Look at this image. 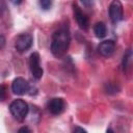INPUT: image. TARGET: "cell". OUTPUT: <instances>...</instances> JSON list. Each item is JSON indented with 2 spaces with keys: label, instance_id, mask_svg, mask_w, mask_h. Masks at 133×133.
Masks as SVG:
<instances>
[{
  "label": "cell",
  "instance_id": "1",
  "mask_svg": "<svg viewBox=\"0 0 133 133\" xmlns=\"http://www.w3.org/2000/svg\"><path fill=\"white\" fill-rule=\"evenodd\" d=\"M71 43V34L66 27H61L54 31L51 42V52L57 57L61 58L68 52Z\"/></svg>",
  "mask_w": 133,
  "mask_h": 133
},
{
  "label": "cell",
  "instance_id": "2",
  "mask_svg": "<svg viewBox=\"0 0 133 133\" xmlns=\"http://www.w3.org/2000/svg\"><path fill=\"white\" fill-rule=\"evenodd\" d=\"M9 111H10L11 115L17 121L22 122L25 119V117L27 116V113L29 111L28 104L22 99L14 100L9 105Z\"/></svg>",
  "mask_w": 133,
  "mask_h": 133
},
{
  "label": "cell",
  "instance_id": "3",
  "mask_svg": "<svg viewBox=\"0 0 133 133\" xmlns=\"http://www.w3.org/2000/svg\"><path fill=\"white\" fill-rule=\"evenodd\" d=\"M33 43V37L29 33H21L17 36L16 42H15V47L18 52L23 53L26 52L30 47L32 46Z\"/></svg>",
  "mask_w": 133,
  "mask_h": 133
},
{
  "label": "cell",
  "instance_id": "4",
  "mask_svg": "<svg viewBox=\"0 0 133 133\" xmlns=\"http://www.w3.org/2000/svg\"><path fill=\"white\" fill-rule=\"evenodd\" d=\"M29 68L31 71L32 76L35 79H41L43 76V69L39 64V54L37 52H33L31 53V55L29 56Z\"/></svg>",
  "mask_w": 133,
  "mask_h": 133
},
{
  "label": "cell",
  "instance_id": "5",
  "mask_svg": "<svg viewBox=\"0 0 133 133\" xmlns=\"http://www.w3.org/2000/svg\"><path fill=\"white\" fill-rule=\"evenodd\" d=\"M108 12H109V17L112 23H117L123 19L124 16V9H123V5L119 1L114 0L110 3L109 8H108Z\"/></svg>",
  "mask_w": 133,
  "mask_h": 133
},
{
  "label": "cell",
  "instance_id": "6",
  "mask_svg": "<svg viewBox=\"0 0 133 133\" xmlns=\"http://www.w3.org/2000/svg\"><path fill=\"white\" fill-rule=\"evenodd\" d=\"M73 11H74V16H75V19L79 27L81 29L86 30L89 27V21H88L87 16L81 10V8L78 6L77 3H73Z\"/></svg>",
  "mask_w": 133,
  "mask_h": 133
},
{
  "label": "cell",
  "instance_id": "7",
  "mask_svg": "<svg viewBox=\"0 0 133 133\" xmlns=\"http://www.w3.org/2000/svg\"><path fill=\"white\" fill-rule=\"evenodd\" d=\"M11 89L16 95H24L29 90V83L26 79L18 77L12 81Z\"/></svg>",
  "mask_w": 133,
  "mask_h": 133
},
{
  "label": "cell",
  "instance_id": "8",
  "mask_svg": "<svg viewBox=\"0 0 133 133\" xmlns=\"http://www.w3.org/2000/svg\"><path fill=\"white\" fill-rule=\"evenodd\" d=\"M114 50H115V43L112 39L103 41L98 46V52H99V54L102 55V56H104V57L111 56L113 54Z\"/></svg>",
  "mask_w": 133,
  "mask_h": 133
},
{
  "label": "cell",
  "instance_id": "9",
  "mask_svg": "<svg viewBox=\"0 0 133 133\" xmlns=\"http://www.w3.org/2000/svg\"><path fill=\"white\" fill-rule=\"evenodd\" d=\"M47 107H48V110L52 114L57 115V114H60L64 110L65 103H64L63 99H61V98H54V99H51L48 102Z\"/></svg>",
  "mask_w": 133,
  "mask_h": 133
},
{
  "label": "cell",
  "instance_id": "10",
  "mask_svg": "<svg viewBox=\"0 0 133 133\" xmlns=\"http://www.w3.org/2000/svg\"><path fill=\"white\" fill-rule=\"evenodd\" d=\"M94 32H95L96 36L99 37V38L105 37L106 34H107L106 25H105L103 22H98V23H96L95 26H94Z\"/></svg>",
  "mask_w": 133,
  "mask_h": 133
},
{
  "label": "cell",
  "instance_id": "11",
  "mask_svg": "<svg viewBox=\"0 0 133 133\" xmlns=\"http://www.w3.org/2000/svg\"><path fill=\"white\" fill-rule=\"evenodd\" d=\"M131 60H132V51H131V49H128L126 51V53L124 54L123 61H122V66H123L124 72L128 71V69L130 66V63H131Z\"/></svg>",
  "mask_w": 133,
  "mask_h": 133
},
{
  "label": "cell",
  "instance_id": "12",
  "mask_svg": "<svg viewBox=\"0 0 133 133\" xmlns=\"http://www.w3.org/2000/svg\"><path fill=\"white\" fill-rule=\"evenodd\" d=\"M104 89H105L106 94H108V95H115V94H117L119 91L118 85L115 84V83H111V82L110 83H106L105 86H104Z\"/></svg>",
  "mask_w": 133,
  "mask_h": 133
},
{
  "label": "cell",
  "instance_id": "13",
  "mask_svg": "<svg viewBox=\"0 0 133 133\" xmlns=\"http://www.w3.org/2000/svg\"><path fill=\"white\" fill-rule=\"evenodd\" d=\"M38 3H39V6L44 10H48L52 6V1H50V0H41Z\"/></svg>",
  "mask_w": 133,
  "mask_h": 133
},
{
  "label": "cell",
  "instance_id": "14",
  "mask_svg": "<svg viewBox=\"0 0 133 133\" xmlns=\"http://www.w3.org/2000/svg\"><path fill=\"white\" fill-rule=\"evenodd\" d=\"M6 95H7L6 85L1 84V85H0V101H4V100L6 99Z\"/></svg>",
  "mask_w": 133,
  "mask_h": 133
},
{
  "label": "cell",
  "instance_id": "15",
  "mask_svg": "<svg viewBox=\"0 0 133 133\" xmlns=\"http://www.w3.org/2000/svg\"><path fill=\"white\" fill-rule=\"evenodd\" d=\"M17 133H30V130H29V128H28V127L24 126V127H21V128L18 130V132H17Z\"/></svg>",
  "mask_w": 133,
  "mask_h": 133
},
{
  "label": "cell",
  "instance_id": "16",
  "mask_svg": "<svg viewBox=\"0 0 133 133\" xmlns=\"http://www.w3.org/2000/svg\"><path fill=\"white\" fill-rule=\"evenodd\" d=\"M74 133H87V132H86L83 128H81V127H75Z\"/></svg>",
  "mask_w": 133,
  "mask_h": 133
},
{
  "label": "cell",
  "instance_id": "17",
  "mask_svg": "<svg viewBox=\"0 0 133 133\" xmlns=\"http://www.w3.org/2000/svg\"><path fill=\"white\" fill-rule=\"evenodd\" d=\"M5 45V38L3 35H0V49H2Z\"/></svg>",
  "mask_w": 133,
  "mask_h": 133
},
{
  "label": "cell",
  "instance_id": "18",
  "mask_svg": "<svg viewBox=\"0 0 133 133\" xmlns=\"http://www.w3.org/2000/svg\"><path fill=\"white\" fill-rule=\"evenodd\" d=\"M82 3L85 4V5H91V4H92L91 1H82Z\"/></svg>",
  "mask_w": 133,
  "mask_h": 133
},
{
  "label": "cell",
  "instance_id": "19",
  "mask_svg": "<svg viewBox=\"0 0 133 133\" xmlns=\"http://www.w3.org/2000/svg\"><path fill=\"white\" fill-rule=\"evenodd\" d=\"M106 133H114V132H113V130H112L111 128H108L107 131H106Z\"/></svg>",
  "mask_w": 133,
  "mask_h": 133
},
{
  "label": "cell",
  "instance_id": "20",
  "mask_svg": "<svg viewBox=\"0 0 133 133\" xmlns=\"http://www.w3.org/2000/svg\"><path fill=\"white\" fill-rule=\"evenodd\" d=\"M0 11H1V6H0Z\"/></svg>",
  "mask_w": 133,
  "mask_h": 133
}]
</instances>
